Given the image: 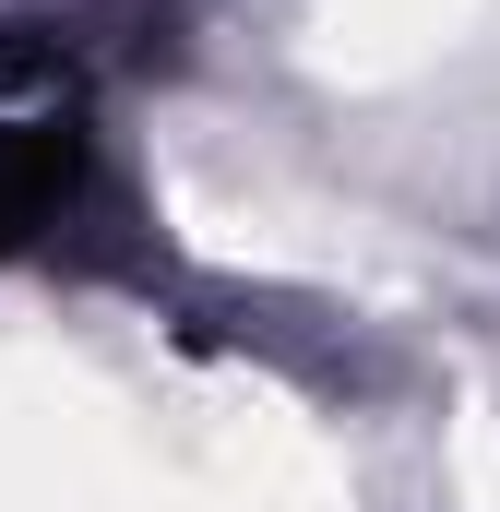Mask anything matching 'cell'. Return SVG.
<instances>
[{"label": "cell", "instance_id": "obj_1", "mask_svg": "<svg viewBox=\"0 0 500 512\" xmlns=\"http://www.w3.org/2000/svg\"><path fill=\"white\" fill-rule=\"evenodd\" d=\"M72 179H84V131H60V120L0 131V251H24V239L72 203Z\"/></svg>", "mask_w": 500, "mask_h": 512}]
</instances>
